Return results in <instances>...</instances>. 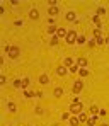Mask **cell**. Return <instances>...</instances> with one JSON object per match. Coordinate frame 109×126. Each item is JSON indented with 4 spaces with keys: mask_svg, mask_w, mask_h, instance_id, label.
Returning <instances> with one entry per match:
<instances>
[{
    "mask_svg": "<svg viewBox=\"0 0 109 126\" xmlns=\"http://www.w3.org/2000/svg\"><path fill=\"white\" fill-rule=\"evenodd\" d=\"M5 51L9 53V58H12V60L19 58V53H21L17 46H5Z\"/></svg>",
    "mask_w": 109,
    "mask_h": 126,
    "instance_id": "obj_1",
    "label": "cell"
},
{
    "mask_svg": "<svg viewBox=\"0 0 109 126\" xmlns=\"http://www.w3.org/2000/svg\"><path fill=\"white\" fill-rule=\"evenodd\" d=\"M70 112H73V114L84 112V106H82V102H72V104H70Z\"/></svg>",
    "mask_w": 109,
    "mask_h": 126,
    "instance_id": "obj_2",
    "label": "cell"
},
{
    "mask_svg": "<svg viewBox=\"0 0 109 126\" xmlns=\"http://www.w3.org/2000/svg\"><path fill=\"white\" fill-rule=\"evenodd\" d=\"M77 32L75 31H68V34H66V38H65V41H66V44H75L77 43Z\"/></svg>",
    "mask_w": 109,
    "mask_h": 126,
    "instance_id": "obj_3",
    "label": "cell"
},
{
    "mask_svg": "<svg viewBox=\"0 0 109 126\" xmlns=\"http://www.w3.org/2000/svg\"><path fill=\"white\" fill-rule=\"evenodd\" d=\"M82 89H84V82H82V80H77V82L73 84V92H75V94L82 92Z\"/></svg>",
    "mask_w": 109,
    "mask_h": 126,
    "instance_id": "obj_4",
    "label": "cell"
},
{
    "mask_svg": "<svg viewBox=\"0 0 109 126\" xmlns=\"http://www.w3.org/2000/svg\"><path fill=\"white\" fill-rule=\"evenodd\" d=\"M29 19L38 21V19H39V10H38V9H31V10H29Z\"/></svg>",
    "mask_w": 109,
    "mask_h": 126,
    "instance_id": "obj_5",
    "label": "cell"
},
{
    "mask_svg": "<svg viewBox=\"0 0 109 126\" xmlns=\"http://www.w3.org/2000/svg\"><path fill=\"white\" fill-rule=\"evenodd\" d=\"M66 29H63V27H58V31H56V36L58 38H66Z\"/></svg>",
    "mask_w": 109,
    "mask_h": 126,
    "instance_id": "obj_6",
    "label": "cell"
},
{
    "mask_svg": "<svg viewBox=\"0 0 109 126\" xmlns=\"http://www.w3.org/2000/svg\"><path fill=\"white\" fill-rule=\"evenodd\" d=\"M66 72H68V70H66V66H58V68H56V73H58L60 77L66 75Z\"/></svg>",
    "mask_w": 109,
    "mask_h": 126,
    "instance_id": "obj_7",
    "label": "cell"
},
{
    "mask_svg": "<svg viewBox=\"0 0 109 126\" xmlns=\"http://www.w3.org/2000/svg\"><path fill=\"white\" fill-rule=\"evenodd\" d=\"M53 95H55V97H62V95H63V89H62V87H56L55 92H53Z\"/></svg>",
    "mask_w": 109,
    "mask_h": 126,
    "instance_id": "obj_8",
    "label": "cell"
},
{
    "mask_svg": "<svg viewBox=\"0 0 109 126\" xmlns=\"http://www.w3.org/2000/svg\"><path fill=\"white\" fill-rule=\"evenodd\" d=\"M48 80H49V79H48V75H46V73H43V75H39V84H41V85L48 84Z\"/></svg>",
    "mask_w": 109,
    "mask_h": 126,
    "instance_id": "obj_9",
    "label": "cell"
},
{
    "mask_svg": "<svg viewBox=\"0 0 109 126\" xmlns=\"http://www.w3.org/2000/svg\"><path fill=\"white\" fill-rule=\"evenodd\" d=\"M48 14L49 16H58V7H49L48 9Z\"/></svg>",
    "mask_w": 109,
    "mask_h": 126,
    "instance_id": "obj_10",
    "label": "cell"
},
{
    "mask_svg": "<svg viewBox=\"0 0 109 126\" xmlns=\"http://www.w3.org/2000/svg\"><path fill=\"white\" fill-rule=\"evenodd\" d=\"M63 66H66V68H68V66H73V60H72V58H65V60H63Z\"/></svg>",
    "mask_w": 109,
    "mask_h": 126,
    "instance_id": "obj_11",
    "label": "cell"
},
{
    "mask_svg": "<svg viewBox=\"0 0 109 126\" xmlns=\"http://www.w3.org/2000/svg\"><path fill=\"white\" fill-rule=\"evenodd\" d=\"M66 21H75V12H72V10H70V12H66V17H65Z\"/></svg>",
    "mask_w": 109,
    "mask_h": 126,
    "instance_id": "obj_12",
    "label": "cell"
},
{
    "mask_svg": "<svg viewBox=\"0 0 109 126\" xmlns=\"http://www.w3.org/2000/svg\"><path fill=\"white\" fill-rule=\"evenodd\" d=\"M78 125H80L78 118H70V126H78Z\"/></svg>",
    "mask_w": 109,
    "mask_h": 126,
    "instance_id": "obj_13",
    "label": "cell"
},
{
    "mask_svg": "<svg viewBox=\"0 0 109 126\" xmlns=\"http://www.w3.org/2000/svg\"><path fill=\"white\" fill-rule=\"evenodd\" d=\"M95 121H97V116L89 118V119H87V126H94V125H95Z\"/></svg>",
    "mask_w": 109,
    "mask_h": 126,
    "instance_id": "obj_14",
    "label": "cell"
},
{
    "mask_svg": "<svg viewBox=\"0 0 109 126\" xmlns=\"http://www.w3.org/2000/svg\"><path fill=\"white\" fill-rule=\"evenodd\" d=\"M78 66H80V68L87 66V60H85V58H78Z\"/></svg>",
    "mask_w": 109,
    "mask_h": 126,
    "instance_id": "obj_15",
    "label": "cell"
},
{
    "mask_svg": "<svg viewBox=\"0 0 109 126\" xmlns=\"http://www.w3.org/2000/svg\"><path fill=\"white\" fill-rule=\"evenodd\" d=\"M99 111H101V109H99L97 106H90V112H92L94 116H97V112H99Z\"/></svg>",
    "mask_w": 109,
    "mask_h": 126,
    "instance_id": "obj_16",
    "label": "cell"
},
{
    "mask_svg": "<svg viewBox=\"0 0 109 126\" xmlns=\"http://www.w3.org/2000/svg\"><path fill=\"white\" fill-rule=\"evenodd\" d=\"M78 121H80V123H85V121H87V116H85V112H80V114H78Z\"/></svg>",
    "mask_w": 109,
    "mask_h": 126,
    "instance_id": "obj_17",
    "label": "cell"
},
{
    "mask_svg": "<svg viewBox=\"0 0 109 126\" xmlns=\"http://www.w3.org/2000/svg\"><path fill=\"white\" fill-rule=\"evenodd\" d=\"M78 75H80V77H87L89 72L85 70V68H80V70H78Z\"/></svg>",
    "mask_w": 109,
    "mask_h": 126,
    "instance_id": "obj_18",
    "label": "cell"
},
{
    "mask_svg": "<svg viewBox=\"0 0 109 126\" xmlns=\"http://www.w3.org/2000/svg\"><path fill=\"white\" fill-rule=\"evenodd\" d=\"M84 43H85V36L82 34V36H78V38H77V44H84Z\"/></svg>",
    "mask_w": 109,
    "mask_h": 126,
    "instance_id": "obj_19",
    "label": "cell"
},
{
    "mask_svg": "<svg viewBox=\"0 0 109 126\" xmlns=\"http://www.w3.org/2000/svg\"><path fill=\"white\" fill-rule=\"evenodd\" d=\"M49 44H51V46H56V44H58V36H53V38H51V43H49Z\"/></svg>",
    "mask_w": 109,
    "mask_h": 126,
    "instance_id": "obj_20",
    "label": "cell"
},
{
    "mask_svg": "<svg viewBox=\"0 0 109 126\" xmlns=\"http://www.w3.org/2000/svg\"><path fill=\"white\" fill-rule=\"evenodd\" d=\"M92 22H94L97 27H101V21H99V17H97V16H95V17H92Z\"/></svg>",
    "mask_w": 109,
    "mask_h": 126,
    "instance_id": "obj_21",
    "label": "cell"
},
{
    "mask_svg": "<svg viewBox=\"0 0 109 126\" xmlns=\"http://www.w3.org/2000/svg\"><path fill=\"white\" fill-rule=\"evenodd\" d=\"M9 109H10L12 112H16V111H17V107H16V104H14V102H9Z\"/></svg>",
    "mask_w": 109,
    "mask_h": 126,
    "instance_id": "obj_22",
    "label": "cell"
},
{
    "mask_svg": "<svg viewBox=\"0 0 109 126\" xmlns=\"http://www.w3.org/2000/svg\"><path fill=\"white\" fill-rule=\"evenodd\" d=\"M55 31H58V29L51 26V27H48V31H46V32H48V34H55Z\"/></svg>",
    "mask_w": 109,
    "mask_h": 126,
    "instance_id": "obj_23",
    "label": "cell"
},
{
    "mask_svg": "<svg viewBox=\"0 0 109 126\" xmlns=\"http://www.w3.org/2000/svg\"><path fill=\"white\" fill-rule=\"evenodd\" d=\"M70 73H78V66H70Z\"/></svg>",
    "mask_w": 109,
    "mask_h": 126,
    "instance_id": "obj_24",
    "label": "cell"
},
{
    "mask_svg": "<svg viewBox=\"0 0 109 126\" xmlns=\"http://www.w3.org/2000/svg\"><path fill=\"white\" fill-rule=\"evenodd\" d=\"M95 43H97V44H104V38H102V36L95 38Z\"/></svg>",
    "mask_w": 109,
    "mask_h": 126,
    "instance_id": "obj_25",
    "label": "cell"
},
{
    "mask_svg": "<svg viewBox=\"0 0 109 126\" xmlns=\"http://www.w3.org/2000/svg\"><path fill=\"white\" fill-rule=\"evenodd\" d=\"M14 87H17V89L22 87V80H14Z\"/></svg>",
    "mask_w": 109,
    "mask_h": 126,
    "instance_id": "obj_26",
    "label": "cell"
},
{
    "mask_svg": "<svg viewBox=\"0 0 109 126\" xmlns=\"http://www.w3.org/2000/svg\"><path fill=\"white\" fill-rule=\"evenodd\" d=\"M24 95H26L27 99H31V97H32V95H36V94H32V92H27V90H26V92H24Z\"/></svg>",
    "mask_w": 109,
    "mask_h": 126,
    "instance_id": "obj_27",
    "label": "cell"
},
{
    "mask_svg": "<svg viewBox=\"0 0 109 126\" xmlns=\"http://www.w3.org/2000/svg\"><path fill=\"white\" fill-rule=\"evenodd\" d=\"M36 114H39V116H41V114H44V111L41 109V107H36Z\"/></svg>",
    "mask_w": 109,
    "mask_h": 126,
    "instance_id": "obj_28",
    "label": "cell"
},
{
    "mask_svg": "<svg viewBox=\"0 0 109 126\" xmlns=\"http://www.w3.org/2000/svg\"><path fill=\"white\" fill-rule=\"evenodd\" d=\"M27 85H29V79H24L22 80V87H27Z\"/></svg>",
    "mask_w": 109,
    "mask_h": 126,
    "instance_id": "obj_29",
    "label": "cell"
},
{
    "mask_svg": "<svg viewBox=\"0 0 109 126\" xmlns=\"http://www.w3.org/2000/svg\"><path fill=\"white\" fill-rule=\"evenodd\" d=\"M95 44H97V43H95V39H92V41H89V46H90V48H94Z\"/></svg>",
    "mask_w": 109,
    "mask_h": 126,
    "instance_id": "obj_30",
    "label": "cell"
},
{
    "mask_svg": "<svg viewBox=\"0 0 109 126\" xmlns=\"http://www.w3.org/2000/svg\"><path fill=\"white\" fill-rule=\"evenodd\" d=\"M99 114H101V116H106V114H108V111H106V109H101V111H99Z\"/></svg>",
    "mask_w": 109,
    "mask_h": 126,
    "instance_id": "obj_31",
    "label": "cell"
},
{
    "mask_svg": "<svg viewBox=\"0 0 109 126\" xmlns=\"http://www.w3.org/2000/svg\"><path fill=\"white\" fill-rule=\"evenodd\" d=\"M5 82H7V79H5V77H3V75H2V77H0V84L3 85V84H5Z\"/></svg>",
    "mask_w": 109,
    "mask_h": 126,
    "instance_id": "obj_32",
    "label": "cell"
},
{
    "mask_svg": "<svg viewBox=\"0 0 109 126\" xmlns=\"http://www.w3.org/2000/svg\"><path fill=\"white\" fill-rule=\"evenodd\" d=\"M104 12H106V10H104V9H102V7H101V9H99V10H97V14H99V16H102V14H104Z\"/></svg>",
    "mask_w": 109,
    "mask_h": 126,
    "instance_id": "obj_33",
    "label": "cell"
},
{
    "mask_svg": "<svg viewBox=\"0 0 109 126\" xmlns=\"http://www.w3.org/2000/svg\"><path fill=\"white\" fill-rule=\"evenodd\" d=\"M68 118H70V114H68V112H65V114L62 116V119H68Z\"/></svg>",
    "mask_w": 109,
    "mask_h": 126,
    "instance_id": "obj_34",
    "label": "cell"
},
{
    "mask_svg": "<svg viewBox=\"0 0 109 126\" xmlns=\"http://www.w3.org/2000/svg\"><path fill=\"white\" fill-rule=\"evenodd\" d=\"M101 126H109V125H106V123H104V125H101Z\"/></svg>",
    "mask_w": 109,
    "mask_h": 126,
    "instance_id": "obj_35",
    "label": "cell"
},
{
    "mask_svg": "<svg viewBox=\"0 0 109 126\" xmlns=\"http://www.w3.org/2000/svg\"><path fill=\"white\" fill-rule=\"evenodd\" d=\"M106 43H108V44H109V39H106Z\"/></svg>",
    "mask_w": 109,
    "mask_h": 126,
    "instance_id": "obj_36",
    "label": "cell"
}]
</instances>
